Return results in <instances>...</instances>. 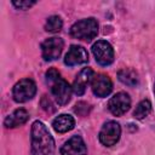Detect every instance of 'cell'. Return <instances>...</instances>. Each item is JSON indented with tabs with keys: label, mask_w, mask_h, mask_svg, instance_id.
Wrapping results in <instances>:
<instances>
[{
	"label": "cell",
	"mask_w": 155,
	"mask_h": 155,
	"mask_svg": "<svg viewBox=\"0 0 155 155\" xmlns=\"http://www.w3.org/2000/svg\"><path fill=\"white\" fill-rule=\"evenodd\" d=\"M64 47V41L61 38H48L41 44V52H42V58L46 62H51L57 59Z\"/></svg>",
	"instance_id": "cell-6"
},
{
	"label": "cell",
	"mask_w": 155,
	"mask_h": 155,
	"mask_svg": "<svg viewBox=\"0 0 155 155\" xmlns=\"http://www.w3.org/2000/svg\"><path fill=\"white\" fill-rule=\"evenodd\" d=\"M36 93V85L31 79L19 80L12 88V97L17 103L30 101Z\"/></svg>",
	"instance_id": "cell-3"
},
{
	"label": "cell",
	"mask_w": 155,
	"mask_h": 155,
	"mask_svg": "<svg viewBox=\"0 0 155 155\" xmlns=\"http://www.w3.org/2000/svg\"><path fill=\"white\" fill-rule=\"evenodd\" d=\"M92 53L96 62L101 65H110L114 61V50L111 45L105 40H98L92 46Z\"/></svg>",
	"instance_id": "cell-4"
},
{
	"label": "cell",
	"mask_w": 155,
	"mask_h": 155,
	"mask_svg": "<svg viewBox=\"0 0 155 155\" xmlns=\"http://www.w3.org/2000/svg\"><path fill=\"white\" fill-rule=\"evenodd\" d=\"M61 78V74H59V71L57 70V69H54V68H51V69H48L47 71H46V81L47 82H50V84H53L56 80H58Z\"/></svg>",
	"instance_id": "cell-18"
},
{
	"label": "cell",
	"mask_w": 155,
	"mask_h": 155,
	"mask_svg": "<svg viewBox=\"0 0 155 155\" xmlns=\"http://www.w3.org/2000/svg\"><path fill=\"white\" fill-rule=\"evenodd\" d=\"M91 87H92V92L99 97H107L110 94L111 90H113V82L110 80V78L105 74H97L93 76L92 81H91Z\"/></svg>",
	"instance_id": "cell-9"
},
{
	"label": "cell",
	"mask_w": 155,
	"mask_h": 155,
	"mask_svg": "<svg viewBox=\"0 0 155 155\" xmlns=\"http://www.w3.org/2000/svg\"><path fill=\"white\" fill-rule=\"evenodd\" d=\"M52 126H53V128H54L56 132H58V133H65V132L71 131L74 128L75 120L69 114H61V115H58L53 120Z\"/></svg>",
	"instance_id": "cell-14"
},
{
	"label": "cell",
	"mask_w": 155,
	"mask_h": 155,
	"mask_svg": "<svg viewBox=\"0 0 155 155\" xmlns=\"http://www.w3.org/2000/svg\"><path fill=\"white\" fill-rule=\"evenodd\" d=\"M93 76H94V73H93V70H92L91 68H84V69L76 75L75 80H74V82H73V86H71L73 92H74L75 94H78V96L84 94L85 91H86L87 85L92 81Z\"/></svg>",
	"instance_id": "cell-12"
},
{
	"label": "cell",
	"mask_w": 155,
	"mask_h": 155,
	"mask_svg": "<svg viewBox=\"0 0 155 155\" xmlns=\"http://www.w3.org/2000/svg\"><path fill=\"white\" fill-rule=\"evenodd\" d=\"M121 136V127L116 121H108L99 131V142L105 147L115 145Z\"/></svg>",
	"instance_id": "cell-5"
},
{
	"label": "cell",
	"mask_w": 155,
	"mask_h": 155,
	"mask_svg": "<svg viewBox=\"0 0 155 155\" xmlns=\"http://www.w3.org/2000/svg\"><path fill=\"white\" fill-rule=\"evenodd\" d=\"M87 61H88L87 51L82 46H78V45H71L64 57V63L69 67L84 64Z\"/></svg>",
	"instance_id": "cell-11"
},
{
	"label": "cell",
	"mask_w": 155,
	"mask_h": 155,
	"mask_svg": "<svg viewBox=\"0 0 155 155\" xmlns=\"http://www.w3.org/2000/svg\"><path fill=\"white\" fill-rule=\"evenodd\" d=\"M154 93H155V84H154Z\"/></svg>",
	"instance_id": "cell-20"
},
{
	"label": "cell",
	"mask_w": 155,
	"mask_h": 155,
	"mask_svg": "<svg viewBox=\"0 0 155 155\" xmlns=\"http://www.w3.org/2000/svg\"><path fill=\"white\" fill-rule=\"evenodd\" d=\"M150 111H151V103L148 99H143L137 104V107L133 111V115L136 119L143 120L144 117H147L150 114Z\"/></svg>",
	"instance_id": "cell-16"
},
{
	"label": "cell",
	"mask_w": 155,
	"mask_h": 155,
	"mask_svg": "<svg viewBox=\"0 0 155 155\" xmlns=\"http://www.w3.org/2000/svg\"><path fill=\"white\" fill-rule=\"evenodd\" d=\"M62 27H63V21L57 15H53V16L48 17L46 23H45V30L50 31V33H57L62 29Z\"/></svg>",
	"instance_id": "cell-17"
},
{
	"label": "cell",
	"mask_w": 155,
	"mask_h": 155,
	"mask_svg": "<svg viewBox=\"0 0 155 155\" xmlns=\"http://www.w3.org/2000/svg\"><path fill=\"white\" fill-rule=\"evenodd\" d=\"M31 155H53L54 140L47 127L41 121H34L31 125Z\"/></svg>",
	"instance_id": "cell-1"
},
{
	"label": "cell",
	"mask_w": 155,
	"mask_h": 155,
	"mask_svg": "<svg viewBox=\"0 0 155 155\" xmlns=\"http://www.w3.org/2000/svg\"><path fill=\"white\" fill-rule=\"evenodd\" d=\"M13 6L19 8V10H27L35 5V1H29V0H19V1H12Z\"/></svg>",
	"instance_id": "cell-19"
},
{
	"label": "cell",
	"mask_w": 155,
	"mask_h": 155,
	"mask_svg": "<svg viewBox=\"0 0 155 155\" xmlns=\"http://www.w3.org/2000/svg\"><path fill=\"white\" fill-rule=\"evenodd\" d=\"M87 148L80 136H73L61 148V155H86Z\"/></svg>",
	"instance_id": "cell-10"
},
{
	"label": "cell",
	"mask_w": 155,
	"mask_h": 155,
	"mask_svg": "<svg viewBox=\"0 0 155 155\" xmlns=\"http://www.w3.org/2000/svg\"><path fill=\"white\" fill-rule=\"evenodd\" d=\"M28 119H29V114L25 109H22V108L16 109L12 114L6 116V119L4 120V126L7 128H15V127H18L25 124Z\"/></svg>",
	"instance_id": "cell-13"
},
{
	"label": "cell",
	"mask_w": 155,
	"mask_h": 155,
	"mask_svg": "<svg viewBox=\"0 0 155 155\" xmlns=\"http://www.w3.org/2000/svg\"><path fill=\"white\" fill-rule=\"evenodd\" d=\"M71 92H73L71 86L62 78L56 80L51 86V93L54 97L58 105H65L70 101Z\"/></svg>",
	"instance_id": "cell-8"
},
{
	"label": "cell",
	"mask_w": 155,
	"mask_h": 155,
	"mask_svg": "<svg viewBox=\"0 0 155 155\" xmlns=\"http://www.w3.org/2000/svg\"><path fill=\"white\" fill-rule=\"evenodd\" d=\"M131 107V98L126 92H117L108 102L109 111L115 116L124 115Z\"/></svg>",
	"instance_id": "cell-7"
},
{
	"label": "cell",
	"mask_w": 155,
	"mask_h": 155,
	"mask_svg": "<svg viewBox=\"0 0 155 155\" xmlns=\"http://www.w3.org/2000/svg\"><path fill=\"white\" fill-rule=\"evenodd\" d=\"M98 34V23L94 18H84L74 23L70 28V35L79 40L91 41Z\"/></svg>",
	"instance_id": "cell-2"
},
{
	"label": "cell",
	"mask_w": 155,
	"mask_h": 155,
	"mask_svg": "<svg viewBox=\"0 0 155 155\" xmlns=\"http://www.w3.org/2000/svg\"><path fill=\"white\" fill-rule=\"evenodd\" d=\"M117 78H119V80H120L124 85H127V86H130V87L137 86L138 82H139L138 74H137L133 69H130V68H124V69L119 70Z\"/></svg>",
	"instance_id": "cell-15"
}]
</instances>
